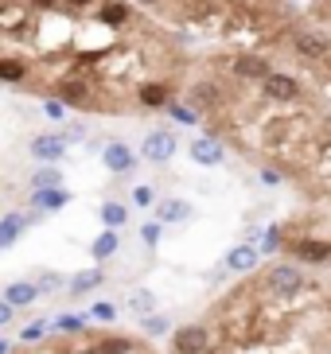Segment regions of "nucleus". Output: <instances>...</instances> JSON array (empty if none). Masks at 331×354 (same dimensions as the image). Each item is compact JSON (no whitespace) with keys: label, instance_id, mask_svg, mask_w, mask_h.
I'll list each match as a JSON object with an SVG mask.
<instances>
[{"label":"nucleus","instance_id":"nucleus-1","mask_svg":"<svg viewBox=\"0 0 331 354\" xmlns=\"http://www.w3.org/2000/svg\"><path fill=\"white\" fill-rule=\"evenodd\" d=\"M35 24L31 0H0V39H20Z\"/></svg>","mask_w":331,"mask_h":354},{"label":"nucleus","instance_id":"nucleus-2","mask_svg":"<svg viewBox=\"0 0 331 354\" xmlns=\"http://www.w3.org/2000/svg\"><path fill=\"white\" fill-rule=\"evenodd\" d=\"M258 86H261V97L273 102V105H292V102H301L304 97L301 78H292V74H285V71H269Z\"/></svg>","mask_w":331,"mask_h":354},{"label":"nucleus","instance_id":"nucleus-3","mask_svg":"<svg viewBox=\"0 0 331 354\" xmlns=\"http://www.w3.org/2000/svg\"><path fill=\"white\" fill-rule=\"evenodd\" d=\"M292 51L301 55L304 63H323V59H331V32L301 28V32H292Z\"/></svg>","mask_w":331,"mask_h":354},{"label":"nucleus","instance_id":"nucleus-4","mask_svg":"<svg viewBox=\"0 0 331 354\" xmlns=\"http://www.w3.org/2000/svg\"><path fill=\"white\" fill-rule=\"evenodd\" d=\"M176 148H179V136L172 133V129H152V133L145 136V145H141V156H145V164L164 167L168 160L176 156Z\"/></svg>","mask_w":331,"mask_h":354},{"label":"nucleus","instance_id":"nucleus-5","mask_svg":"<svg viewBox=\"0 0 331 354\" xmlns=\"http://www.w3.org/2000/svg\"><path fill=\"white\" fill-rule=\"evenodd\" d=\"M238 82H261L265 74L273 71V63L265 59V55H258V51H238L234 59H230V66H226Z\"/></svg>","mask_w":331,"mask_h":354},{"label":"nucleus","instance_id":"nucleus-6","mask_svg":"<svg viewBox=\"0 0 331 354\" xmlns=\"http://www.w3.org/2000/svg\"><path fill=\"white\" fill-rule=\"evenodd\" d=\"M172 351L176 354H211V331L203 327V323L176 327V335H172Z\"/></svg>","mask_w":331,"mask_h":354},{"label":"nucleus","instance_id":"nucleus-7","mask_svg":"<svg viewBox=\"0 0 331 354\" xmlns=\"http://www.w3.org/2000/svg\"><path fill=\"white\" fill-rule=\"evenodd\" d=\"M93 20L105 24L109 32H125L133 24V4L129 0H98L93 4Z\"/></svg>","mask_w":331,"mask_h":354},{"label":"nucleus","instance_id":"nucleus-8","mask_svg":"<svg viewBox=\"0 0 331 354\" xmlns=\"http://www.w3.org/2000/svg\"><path fill=\"white\" fill-rule=\"evenodd\" d=\"M176 97L172 82L164 78H145V82H136V105H145V109H168V102Z\"/></svg>","mask_w":331,"mask_h":354},{"label":"nucleus","instance_id":"nucleus-9","mask_svg":"<svg viewBox=\"0 0 331 354\" xmlns=\"http://www.w3.org/2000/svg\"><path fill=\"white\" fill-rule=\"evenodd\" d=\"M261 284H265L269 292H277V296H292V292H301L304 277H301L296 265H269V272H265Z\"/></svg>","mask_w":331,"mask_h":354},{"label":"nucleus","instance_id":"nucleus-10","mask_svg":"<svg viewBox=\"0 0 331 354\" xmlns=\"http://www.w3.org/2000/svg\"><path fill=\"white\" fill-rule=\"evenodd\" d=\"M222 86L215 82V78H199L195 86H191V90H187V102L195 105V109H207V113H215L218 105H222Z\"/></svg>","mask_w":331,"mask_h":354},{"label":"nucleus","instance_id":"nucleus-11","mask_svg":"<svg viewBox=\"0 0 331 354\" xmlns=\"http://www.w3.org/2000/svg\"><path fill=\"white\" fill-rule=\"evenodd\" d=\"M102 164L114 171V176H129L136 167V152L129 145H121V140H109V145L102 148Z\"/></svg>","mask_w":331,"mask_h":354},{"label":"nucleus","instance_id":"nucleus-12","mask_svg":"<svg viewBox=\"0 0 331 354\" xmlns=\"http://www.w3.org/2000/svg\"><path fill=\"white\" fill-rule=\"evenodd\" d=\"M66 136L62 133H43V136H35L31 140V156L35 160H43V164H55V160H62L66 156Z\"/></svg>","mask_w":331,"mask_h":354},{"label":"nucleus","instance_id":"nucleus-13","mask_svg":"<svg viewBox=\"0 0 331 354\" xmlns=\"http://www.w3.org/2000/svg\"><path fill=\"white\" fill-rule=\"evenodd\" d=\"M191 160H195L199 167H215V164L226 160V148H222L218 136H199V140H191Z\"/></svg>","mask_w":331,"mask_h":354},{"label":"nucleus","instance_id":"nucleus-14","mask_svg":"<svg viewBox=\"0 0 331 354\" xmlns=\"http://www.w3.org/2000/svg\"><path fill=\"white\" fill-rule=\"evenodd\" d=\"M0 82L4 86H28L31 82V63L24 55H0Z\"/></svg>","mask_w":331,"mask_h":354},{"label":"nucleus","instance_id":"nucleus-15","mask_svg":"<svg viewBox=\"0 0 331 354\" xmlns=\"http://www.w3.org/2000/svg\"><path fill=\"white\" fill-rule=\"evenodd\" d=\"M289 250L296 253V261H304V265H323V261H331V245L328 241H316V238L292 241Z\"/></svg>","mask_w":331,"mask_h":354},{"label":"nucleus","instance_id":"nucleus-16","mask_svg":"<svg viewBox=\"0 0 331 354\" xmlns=\"http://www.w3.org/2000/svg\"><path fill=\"white\" fill-rule=\"evenodd\" d=\"M258 261H261V253L253 250V245H234V250L226 253V269L230 272H249V269H258Z\"/></svg>","mask_w":331,"mask_h":354},{"label":"nucleus","instance_id":"nucleus-17","mask_svg":"<svg viewBox=\"0 0 331 354\" xmlns=\"http://www.w3.org/2000/svg\"><path fill=\"white\" fill-rule=\"evenodd\" d=\"M4 300H8L12 308H28V304L39 300V288H35L31 281H12L8 288H4Z\"/></svg>","mask_w":331,"mask_h":354},{"label":"nucleus","instance_id":"nucleus-18","mask_svg":"<svg viewBox=\"0 0 331 354\" xmlns=\"http://www.w3.org/2000/svg\"><path fill=\"white\" fill-rule=\"evenodd\" d=\"M28 222H35V214H8V218H0V250H8Z\"/></svg>","mask_w":331,"mask_h":354},{"label":"nucleus","instance_id":"nucleus-19","mask_svg":"<svg viewBox=\"0 0 331 354\" xmlns=\"http://www.w3.org/2000/svg\"><path fill=\"white\" fill-rule=\"evenodd\" d=\"M31 203L39 210H62L66 203H71V191L62 187H51V191H31Z\"/></svg>","mask_w":331,"mask_h":354},{"label":"nucleus","instance_id":"nucleus-20","mask_svg":"<svg viewBox=\"0 0 331 354\" xmlns=\"http://www.w3.org/2000/svg\"><path fill=\"white\" fill-rule=\"evenodd\" d=\"M156 218L160 222H184V218H191V203H184V198H164V203L156 207Z\"/></svg>","mask_w":331,"mask_h":354},{"label":"nucleus","instance_id":"nucleus-21","mask_svg":"<svg viewBox=\"0 0 331 354\" xmlns=\"http://www.w3.org/2000/svg\"><path fill=\"white\" fill-rule=\"evenodd\" d=\"M51 187H62V171L55 164H43L35 176H31V191H51Z\"/></svg>","mask_w":331,"mask_h":354},{"label":"nucleus","instance_id":"nucleus-22","mask_svg":"<svg viewBox=\"0 0 331 354\" xmlns=\"http://www.w3.org/2000/svg\"><path fill=\"white\" fill-rule=\"evenodd\" d=\"M105 281V272L102 269H86V272H74L71 277V296H82V292L98 288V284Z\"/></svg>","mask_w":331,"mask_h":354},{"label":"nucleus","instance_id":"nucleus-23","mask_svg":"<svg viewBox=\"0 0 331 354\" xmlns=\"http://www.w3.org/2000/svg\"><path fill=\"white\" fill-rule=\"evenodd\" d=\"M121 250V241H117V230H105V234H98V241L90 245V253L98 261H105V257H114V253Z\"/></svg>","mask_w":331,"mask_h":354},{"label":"nucleus","instance_id":"nucleus-24","mask_svg":"<svg viewBox=\"0 0 331 354\" xmlns=\"http://www.w3.org/2000/svg\"><path fill=\"white\" fill-rule=\"evenodd\" d=\"M129 308H133V315H152L156 312V296L148 288H136V292H129Z\"/></svg>","mask_w":331,"mask_h":354},{"label":"nucleus","instance_id":"nucleus-25","mask_svg":"<svg viewBox=\"0 0 331 354\" xmlns=\"http://www.w3.org/2000/svg\"><path fill=\"white\" fill-rule=\"evenodd\" d=\"M168 113H172V121H179V125H195L199 121V109L191 102H179V97L176 102H168Z\"/></svg>","mask_w":331,"mask_h":354},{"label":"nucleus","instance_id":"nucleus-26","mask_svg":"<svg viewBox=\"0 0 331 354\" xmlns=\"http://www.w3.org/2000/svg\"><path fill=\"white\" fill-rule=\"evenodd\" d=\"M125 218H129L125 203H102V222H105V230H117Z\"/></svg>","mask_w":331,"mask_h":354},{"label":"nucleus","instance_id":"nucleus-27","mask_svg":"<svg viewBox=\"0 0 331 354\" xmlns=\"http://www.w3.org/2000/svg\"><path fill=\"white\" fill-rule=\"evenodd\" d=\"M280 250V230L273 226V230H265V238H261V245H258V253L265 257V253H277Z\"/></svg>","mask_w":331,"mask_h":354},{"label":"nucleus","instance_id":"nucleus-28","mask_svg":"<svg viewBox=\"0 0 331 354\" xmlns=\"http://www.w3.org/2000/svg\"><path fill=\"white\" fill-rule=\"evenodd\" d=\"M141 327H145L148 335H164V331H168V319L152 312V315H145V319H141Z\"/></svg>","mask_w":331,"mask_h":354},{"label":"nucleus","instance_id":"nucleus-29","mask_svg":"<svg viewBox=\"0 0 331 354\" xmlns=\"http://www.w3.org/2000/svg\"><path fill=\"white\" fill-rule=\"evenodd\" d=\"M133 203H136V207H152V203H156L152 187H148V183H141V187H133Z\"/></svg>","mask_w":331,"mask_h":354},{"label":"nucleus","instance_id":"nucleus-30","mask_svg":"<svg viewBox=\"0 0 331 354\" xmlns=\"http://www.w3.org/2000/svg\"><path fill=\"white\" fill-rule=\"evenodd\" d=\"M93 319H102V323H114L117 319V308H114V304H93Z\"/></svg>","mask_w":331,"mask_h":354},{"label":"nucleus","instance_id":"nucleus-31","mask_svg":"<svg viewBox=\"0 0 331 354\" xmlns=\"http://www.w3.org/2000/svg\"><path fill=\"white\" fill-rule=\"evenodd\" d=\"M59 284H62L59 272H39V284H35V288H39V292H55Z\"/></svg>","mask_w":331,"mask_h":354},{"label":"nucleus","instance_id":"nucleus-32","mask_svg":"<svg viewBox=\"0 0 331 354\" xmlns=\"http://www.w3.org/2000/svg\"><path fill=\"white\" fill-rule=\"evenodd\" d=\"M141 241H145V245H160V222H148V226L141 230Z\"/></svg>","mask_w":331,"mask_h":354},{"label":"nucleus","instance_id":"nucleus-33","mask_svg":"<svg viewBox=\"0 0 331 354\" xmlns=\"http://www.w3.org/2000/svg\"><path fill=\"white\" fill-rule=\"evenodd\" d=\"M43 113H47V117H62V113H66V105H62L59 97H55V102L47 97V102H43Z\"/></svg>","mask_w":331,"mask_h":354},{"label":"nucleus","instance_id":"nucleus-34","mask_svg":"<svg viewBox=\"0 0 331 354\" xmlns=\"http://www.w3.org/2000/svg\"><path fill=\"white\" fill-rule=\"evenodd\" d=\"M59 327H62V331H82V319H78V315H62Z\"/></svg>","mask_w":331,"mask_h":354},{"label":"nucleus","instance_id":"nucleus-35","mask_svg":"<svg viewBox=\"0 0 331 354\" xmlns=\"http://www.w3.org/2000/svg\"><path fill=\"white\" fill-rule=\"evenodd\" d=\"M261 183H280V171L277 167H261Z\"/></svg>","mask_w":331,"mask_h":354},{"label":"nucleus","instance_id":"nucleus-36","mask_svg":"<svg viewBox=\"0 0 331 354\" xmlns=\"http://www.w3.org/2000/svg\"><path fill=\"white\" fill-rule=\"evenodd\" d=\"M62 136H66V145H74V140H82V136H86V129L71 125V129H66V133H62Z\"/></svg>","mask_w":331,"mask_h":354},{"label":"nucleus","instance_id":"nucleus-37","mask_svg":"<svg viewBox=\"0 0 331 354\" xmlns=\"http://www.w3.org/2000/svg\"><path fill=\"white\" fill-rule=\"evenodd\" d=\"M8 319H12V304H8V300H0V327H4Z\"/></svg>","mask_w":331,"mask_h":354},{"label":"nucleus","instance_id":"nucleus-38","mask_svg":"<svg viewBox=\"0 0 331 354\" xmlns=\"http://www.w3.org/2000/svg\"><path fill=\"white\" fill-rule=\"evenodd\" d=\"M43 335V323H35V327H28V331H24V339H39Z\"/></svg>","mask_w":331,"mask_h":354},{"label":"nucleus","instance_id":"nucleus-39","mask_svg":"<svg viewBox=\"0 0 331 354\" xmlns=\"http://www.w3.org/2000/svg\"><path fill=\"white\" fill-rule=\"evenodd\" d=\"M133 4H145V8H160L164 0H133Z\"/></svg>","mask_w":331,"mask_h":354},{"label":"nucleus","instance_id":"nucleus-40","mask_svg":"<svg viewBox=\"0 0 331 354\" xmlns=\"http://www.w3.org/2000/svg\"><path fill=\"white\" fill-rule=\"evenodd\" d=\"M0 354H8V343H4V339H0Z\"/></svg>","mask_w":331,"mask_h":354},{"label":"nucleus","instance_id":"nucleus-41","mask_svg":"<svg viewBox=\"0 0 331 354\" xmlns=\"http://www.w3.org/2000/svg\"><path fill=\"white\" fill-rule=\"evenodd\" d=\"M328 78H331V66H328Z\"/></svg>","mask_w":331,"mask_h":354}]
</instances>
